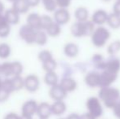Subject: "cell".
I'll use <instances>...</instances> for the list:
<instances>
[{
    "label": "cell",
    "mask_w": 120,
    "mask_h": 119,
    "mask_svg": "<svg viewBox=\"0 0 120 119\" xmlns=\"http://www.w3.org/2000/svg\"><path fill=\"white\" fill-rule=\"evenodd\" d=\"M6 24H8V23L7 22L6 19H5L4 14H0V26L3 25H6Z\"/></svg>",
    "instance_id": "obj_46"
},
{
    "label": "cell",
    "mask_w": 120,
    "mask_h": 119,
    "mask_svg": "<svg viewBox=\"0 0 120 119\" xmlns=\"http://www.w3.org/2000/svg\"><path fill=\"white\" fill-rule=\"evenodd\" d=\"M105 60H105L104 56H103L102 55L98 54V53L93 55L92 57V63H93L94 66H95L97 69H100V70L103 69L105 63Z\"/></svg>",
    "instance_id": "obj_28"
},
{
    "label": "cell",
    "mask_w": 120,
    "mask_h": 119,
    "mask_svg": "<svg viewBox=\"0 0 120 119\" xmlns=\"http://www.w3.org/2000/svg\"><path fill=\"white\" fill-rule=\"evenodd\" d=\"M59 119H65V118H59Z\"/></svg>",
    "instance_id": "obj_53"
},
{
    "label": "cell",
    "mask_w": 120,
    "mask_h": 119,
    "mask_svg": "<svg viewBox=\"0 0 120 119\" xmlns=\"http://www.w3.org/2000/svg\"><path fill=\"white\" fill-rule=\"evenodd\" d=\"M4 16L7 22L11 25H16L20 21V14L17 13L13 8L7 10L4 12Z\"/></svg>",
    "instance_id": "obj_20"
},
{
    "label": "cell",
    "mask_w": 120,
    "mask_h": 119,
    "mask_svg": "<svg viewBox=\"0 0 120 119\" xmlns=\"http://www.w3.org/2000/svg\"><path fill=\"white\" fill-rule=\"evenodd\" d=\"M103 70L119 75L120 72V60L115 56H110L109 59L105 60L104 68L101 71Z\"/></svg>",
    "instance_id": "obj_11"
},
{
    "label": "cell",
    "mask_w": 120,
    "mask_h": 119,
    "mask_svg": "<svg viewBox=\"0 0 120 119\" xmlns=\"http://www.w3.org/2000/svg\"><path fill=\"white\" fill-rule=\"evenodd\" d=\"M118 74L110 73V72L103 70L101 72V87H111L113 83H115L118 78Z\"/></svg>",
    "instance_id": "obj_13"
},
{
    "label": "cell",
    "mask_w": 120,
    "mask_h": 119,
    "mask_svg": "<svg viewBox=\"0 0 120 119\" xmlns=\"http://www.w3.org/2000/svg\"><path fill=\"white\" fill-rule=\"evenodd\" d=\"M7 1H8V2H10V3H15V2L16 1V0H7Z\"/></svg>",
    "instance_id": "obj_51"
},
{
    "label": "cell",
    "mask_w": 120,
    "mask_h": 119,
    "mask_svg": "<svg viewBox=\"0 0 120 119\" xmlns=\"http://www.w3.org/2000/svg\"><path fill=\"white\" fill-rule=\"evenodd\" d=\"M101 1L104 2V3H109V2L112 1V0H101Z\"/></svg>",
    "instance_id": "obj_50"
},
{
    "label": "cell",
    "mask_w": 120,
    "mask_h": 119,
    "mask_svg": "<svg viewBox=\"0 0 120 119\" xmlns=\"http://www.w3.org/2000/svg\"><path fill=\"white\" fill-rule=\"evenodd\" d=\"M3 80H2V78H0V89H1L2 86H3Z\"/></svg>",
    "instance_id": "obj_49"
},
{
    "label": "cell",
    "mask_w": 120,
    "mask_h": 119,
    "mask_svg": "<svg viewBox=\"0 0 120 119\" xmlns=\"http://www.w3.org/2000/svg\"><path fill=\"white\" fill-rule=\"evenodd\" d=\"M11 78V81L14 87V90H21V89L25 88V78H23L21 76H14Z\"/></svg>",
    "instance_id": "obj_30"
},
{
    "label": "cell",
    "mask_w": 120,
    "mask_h": 119,
    "mask_svg": "<svg viewBox=\"0 0 120 119\" xmlns=\"http://www.w3.org/2000/svg\"><path fill=\"white\" fill-rule=\"evenodd\" d=\"M74 18L76 21L79 22H86L91 18L89 10L84 6H79L74 11Z\"/></svg>",
    "instance_id": "obj_16"
},
{
    "label": "cell",
    "mask_w": 120,
    "mask_h": 119,
    "mask_svg": "<svg viewBox=\"0 0 120 119\" xmlns=\"http://www.w3.org/2000/svg\"><path fill=\"white\" fill-rule=\"evenodd\" d=\"M113 12L120 16V0H115L113 5Z\"/></svg>",
    "instance_id": "obj_40"
},
{
    "label": "cell",
    "mask_w": 120,
    "mask_h": 119,
    "mask_svg": "<svg viewBox=\"0 0 120 119\" xmlns=\"http://www.w3.org/2000/svg\"><path fill=\"white\" fill-rule=\"evenodd\" d=\"M49 96L54 101H60V100H65V99L67 97V93L63 88L60 87V84H57L56 86H53L50 87L48 91Z\"/></svg>",
    "instance_id": "obj_10"
},
{
    "label": "cell",
    "mask_w": 120,
    "mask_h": 119,
    "mask_svg": "<svg viewBox=\"0 0 120 119\" xmlns=\"http://www.w3.org/2000/svg\"><path fill=\"white\" fill-rule=\"evenodd\" d=\"M45 31H46V33H48L49 37L56 38V37H58L61 33V25H58L54 21Z\"/></svg>",
    "instance_id": "obj_26"
},
{
    "label": "cell",
    "mask_w": 120,
    "mask_h": 119,
    "mask_svg": "<svg viewBox=\"0 0 120 119\" xmlns=\"http://www.w3.org/2000/svg\"><path fill=\"white\" fill-rule=\"evenodd\" d=\"M48 35L45 30L43 29L37 30L36 34H35L34 43L39 45V46H43V45H45L48 43Z\"/></svg>",
    "instance_id": "obj_24"
},
{
    "label": "cell",
    "mask_w": 120,
    "mask_h": 119,
    "mask_svg": "<svg viewBox=\"0 0 120 119\" xmlns=\"http://www.w3.org/2000/svg\"><path fill=\"white\" fill-rule=\"evenodd\" d=\"M12 8L20 15L28 12L30 7L26 0H16L12 3Z\"/></svg>",
    "instance_id": "obj_22"
},
{
    "label": "cell",
    "mask_w": 120,
    "mask_h": 119,
    "mask_svg": "<svg viewBox=\"0 0 120 119\" xmlns=\"http://www.w3.org/2000/svg\"><path fill=\"white\" fill-rule=\"evenodd\" d=\"M80 119H96V118H94L92 114H90L89 113L86 112L83 113L82 114H80Z\"/></svg>",
    "instance_id": "obj_44"
},
{
    "label": "cell",
    "mask_w": 120,
    "mask_h": 119,
    "mask_svg": "<svg viewBox=\"0 0 120 119\" xmlns=\"http://www.w3.org/2000/svg\"><path fill=\"white\" fill-rule=\"evenodd\" d=\"M58 8H67L70 6L72 0H56Z\"/></svg>",
    "instance_id": "obj_38"
},
{
    "label": "cell",
    "mask_w": 120,
    "mask_h": 119,
    "mask_svg": "<svg viewBox=\"0 0 120 119\" xmlns=\"http://www.w3.org/2000/svg\"><path fill=\"white\" fill-rule=\"evenodd\" d=\"M112 110L114 117L117 119H120V100L118 102V104L114 106V108Z\"/></svg>",
    "instance_id": "obj_41"
},
{
    "label": "cell",
    "mask_w": 120,
    "mask_h": 119,
    "mask_svg": "<svg viewBox=\"0 0 120 119\" xmlns=\"http://www.w3.org/2000/svg\"><path fill=\"white\" fill-rule=\"evenodd\" d=\"M84 83L90 88L101 87V72L89 71L83 78Z\"/></svg>",
    "instance_id": "obj_7"
},
{
    "label": "cell",
    "mask_w": 120,
    "mask_h": 119,
    "mask_svg": "<svg viewBox=\"0 0 120 119\" xmlns=\"http://www.w3.org/2000/svg\"><path fill=\"white\" fill-rule=\"evenodd\" d=\"M40 86L39 78L35 74H29L25 78V89L29 92H36Z\"/></svg>",
    "instance_id": "obj_9"
},
{
    "label": "cell",
    "mask_w": 120,
    "mask_h": 119,
    "mask_svg": "<svg viewBox=\"0 0 120 119\" xmlns=\"http://www.w3.org/2000/svg\"><path fill=\"white\" fill-rule=\"evenodd\" d=\"M111 37L110 31L105 26H96L93 33L91 35L92 44L96 48H102L109 42Z\"/></svg>",
    "instance_id": "obj_3"
},
{
    "label": "cell",
    "mask_w": 120,
    "mask_h": 119,
    "mask_svg": "<svg viewBox=\"0 0 120 119\" xmlns=\"http://www.w3.org/2000/svg\"><path fill=\"white\" fill-rule=\"evenodd\" d=\"M65 119H80V114L77 113H70L68 116L65 118Z\"/></svg>",
    "instance_id": "obj_45"
},
{
    "label": "cell",
    "mask_w": 120,
    "mask_h": 119,
    "mask_svg": "<svg viewBox=\"0 0 120 119\" xmlns=\"http://www.w3.org/2000/svg\"><path fill=\"white\" fill-rule=\"evenodd\" d=\"M20 119H33V117L28 116V115L21 114V116H20Z\"/></svg>",
    "instance_id": "obj_47"
},
{
    "label": "cell",
    "mask_w": 120,
    "mask_h": 119,
    "mask_svg": "<svg viewBox=\"0 0 120 119\" xmlns=\"http://www.w3.org/2000/svg\"><path fill=\"white\" fill-rule=\"evenodd\" d=\"M11 32V25L9 24L0 26V38H7Z\"/></svg>",
    "instance_id": "obj_37"
},
{
    "label": "cell",
    "mask_w": 120,
    "mask_h": 119,
    "mask_svg": "<svg viewBox=\"0 0 120 119\" xmlns=\"http://www.w3.org/2000/svg\"><path fill=\"white\" fill-rule=\"evenodd\" d=\"M11 94L9 92L6 91L5 90H3V88L0 89V103H3V102L7 101L9 98Z\"/></svg>",
    "instance_id": "obj_39"
},
{
    "label": "cell",
    "mask_w": 120,
    "mask_h": 119,
    "mask_svg": "<svg viewBox=\"0 0 120 119\" xmlns=\"http://www.w3.org/2000/svg\"><path fill=\"white\" fill-rule=\"evenodd\" d=\"M36 114L39 119H48L52 115V105L48 102H42L38 104Z\"/></svg>",
    "instance_id": "obj_15"
},
{
    "label": "cell",
    "mask_w": 120,
    "mask_h": 119,
    "mask_svg": "<svg viewBox=\"0 0 120 119\" xmlns=\"http://www.w3.org/2000/svg\"><path fill=\"white\" fill-rule=\"evenodd\" d=\"M87 112L96 119H100L104 113V105L98 96H91L86 100Z\"/></svg>",
    "instance_id": "obj_4"
},
{
    "label": "cell",
    "mask_w": 120,
    "mask_h": 119,
    "mask_svg": "<svg viewBox=\"0 0 120 119\" xmlns=\"http://www.w3.org/2000/svg\"><path fill=\"white\" fill-rule=\"evenodd\" d=\"M26 1L29 3L30 7H37L39 4L41 0H26Z\"/></svg>",
    "instance_id": "obj_43"
},
{
    "label": "cell",
    "mask_w": 120,
    "mask_h": 119,
    "mask_svg": "<svg viewBox=\"0 0 120 119\" xmlns=\"http://www.w3.org/2000/svg\"><path fill=\"white\" fill-rule=\"evenodd\" d=\"M20 116L16 113H8L3 117V119H20Z\"/></svg>",
    "instance_id": "obj_42"
},
{
    "label": "cell",
    "mask_w": 120,
    "mask_h": 119,
    "mask_svg": "<svg viewBox=\"0 0 120 119\" xmlns=\"http://www.w3.org/2000/svg\"><path fill=\"white\" fill-rule=\"evenodd\" d=\"M3 11H4V6H3V3L0 1V14H3Z\"/></svg>",
    "instance_id": "obj_48"
},
{
    "label": "cell",
    "mask_w": 120,
    "mask_h": 119,
    "mask_svg": "<svg viewBox=\"0 0 120 119\" xmlns=\"http://www.w3.org/2000/svg\"><path fill=\"white\" fill-rule=\"evenodd\" d=\"M98 97L105 108L113 109L120 100V90L112 86L101 87L98 92Z\"/></svg>",
    "instance_id": "obj_1"
},
{
    "label": "cell",
    "mask_w": 120,
    "mask_h": 119,
    "mask_svg": "<svg viewBox=\"0 0 120 119\" xmlns=\"http://www.w3.org/2000/svg\"><path fill=\"white\" fill-rule=\"evenodd\" d=\"M0 74H1V65H0Z\"/></svg>",
    "instance_id": "obj_52"
},
{
    "label": "cell",
    "mask_w": 120,
    "mask_h": 119,
    "mask_svg": "<svg viewBox=\"0 0 120 119\" xmlns=\"http://www.w3.org/2000/svg\"><path fill=\"white\" fill-rule=\"evenodd\" d=\"M11 52V47L8 43L0 44V59H7L10 56Z\"/></svg>",
    "instance_id": "obj_32"
},
{
    "label": "cell",
    "mask_w": 120,
    "mask_h": 119,
    "mask_svg": "<svg viewBox=\"0 0 120 119\" xmlns=\"http://www.w3.org/2000/svg\"><path fill=\"white\" fill-rule=\"evenodd\" d=\"M71 15L67 8H57L53 13V20L60 25H67L70 21Z\"/></svg>",
    "instance_id": "obj_5"
},
{
    "label": "cell",
    "mask_w": 120,
    "mask_h": 119,
    "mask_svg": "<svg viewBox=\"0 0 120 119\" xmlns=\"http://www.w3.org/2000/svg\"><path fill=\"white\" fill-rule=\"evenodd\" d=\"M38 104L35 100H30L25 101L21 107V114L33 117L37 113Z\"/></svg>",
    "instance_id": "obj_14"
},
{
    "label": "cell",
    "mask_w": 120,
    "mask_h": 119,
    "mask_svg": "<svg viewBox=\"0 0 120 119\" xmlns=\"http://www.w3.org/2000/svg\"><path fill=\"white\" fill-rule=\"evenodd\" d=\"M100 119H101V118H100Z\"/></svg>",
    "instance_id": "obj_54"
},
{
    "label": "cell",
    "mask_w": 120,
    "mask_h": 119,
    "mask_svg": "<svg viewBox=\"0 0 120 119\" xmlns=\"http://www.w3.org/2000/svg\"><path fill=\"white\" fill-rule=\"evenodd\" d=\"M43 7L49 12H54L58 8L56 0H41Z\"/></svg>",
    "instance_id": "obj_31"
},
{
    "label": "cell",
    "mask_w": 120,
    "mask_h": 119,
    "mask_svg": "<svg viewBox=\"0 0 120 119\" xmlns=\"http://www.w3.org/2000/svg\"><path fill=\"white\" fill-rule=\"evenodd\" d=\"M120 51V39L111 42L107 46V53L109 56H115Z\"/></svg>",
    "instance_id": "obj_25"
},
{
    "label": "cell",
    "mask_w": 120,
    "mask_h": 119,
    "mask_svg": "<svg viewBox=\"0 0 120 119\" xmlns=\"http://www.w3.org/2000/svg\"><path fill=\"white\" fill-rule=\"evenodd\" d=\"M53 22V18H52L50 16H48V15H43L41 17V29L46 30Z\"/></svg>",
    "instance_id": "obj_34"
},
{
    "label": "cell",
    "mask_w": 120,
    "mask_h": 119,
    "mask_svg": "<svg viewBox=\"0 0 120 119\" xmlns=\"http://www.w3.org/2000/svg\"><path fill=\"white\" fill-rule=\"evenodd\" d=\"M59 84L60 85L62 88L67 92V93H71L78 88V83L74 78L70 76L63 77L60 80Z\"/></svg>",
    "instance_id": "obj_12"
},
{
    "label": "cell",
    "mask_w": 120,
    "mask_h": 119,
    "mask_svg": "<svg viewBox=\"0 0 120 119\" xmlns=\"http://www.w3.org/2000/svg\"><path fill=\"white\" fill-rule=\"evenodd\" d=\"M109 14L104 9H97L91 16L90 20L96 26H104L107 24Z\"/></svg>",
    "instance_id": "obj_8"
},
{
    "label": "cell",
    "mask_w": 120,
    "mask_h": 119,
    "mask_svg": "<svg viewBox=\"0 0 120 119\" xmlns=\"http://www.w3.org/2000/svg\"><path fill=\"white\" fill-rule=\"evenodd\" d=\"M96 28V26L91 20L86 22L75 21L70 26V33L75 38H83L87 36L91 37Z\"/></svg>",
    "instance_id": "obj_2"
},
{
    "label": "cell",
    "mask_w": 120,
    "mask_h": 119,
    "mask_svg": "<svg viewBox=\"0 0 120 119\" xmlns=\"http://www.w3.org/2000/svg\"><path fill=\"white\" fill-rule=\"evenodd\" d=\"M42 68L45 71V73L48 72H53L56 71L57 68V62L54 58L48 60V61L42 63Z\"/></svg>",
    "instance_id": "obj_29"
},
{
    "label": "cell",
    "mask_w": 120,
    "mask_h": 119,
    "mask_svg": "<svg viewBox=\"0 0 120 119\" xmlns=\"http://www.w3.org/2000/svg\"><path fill=\"white\" fill-rule=\"evenodd\" d=\"M2 88H3V90H6V91L9 92L10 94L14 92L15 91L14 87H13V83H12V81H11V78H6L5 80H3Z\"/></svg>",
    "instance_id": "obj_36"
},
{
    "label": "cell",
    "mask_w": 120,
    "mask_h": 119,
    "mask_svg": "<svg viewBox=\"0 0 120 119\" xmlns=\"http://www.w3.org/2000/svg\"><path fill=\"white\" fill-rule=\"evenodd\" d=\"M79 47L74 43H68L64 46L63 47V52L66 57L69 58H75L79 56Z\"/></svg>",
    "instance_id": "obj_17"
},
{
    "label": "cell",
    "mask_w": 120,
    "mask_h": 119,
    "mask_svg": "<svg viewBox=\"0 0 120 119\" xmlns=\"http://www.w3.org/2000/svg\"><path fill=\"white\" fill-rule=\"evenodd\" d=\"M52 58H53V55L48 50H43L38 55V59L41 63H44Z\"/></svg>",
    "instance_id": "obj_33"
},
{
    "label": "cell",
    "mask_w": 120,
    "mask_h": 119,
    "mask_svg": "<svg viewBox=\"0 0 120 119\" xmlns=\"http://www.w3.org/2000/svg\"><path fill=\"white\" fill-rule=\"evenodd\" d=\"M1 74L6 78H10L13 76L12 62H4L1 65Z\"/></svg>",
    "instance_id": "obj_27"
},
{
    "label": "cell",
    "mask_w": 120,
    "mask_h": 119,
    "mask_svg": "<svg viewBox=\"0 0 120 119\" xmlns=\"http://www.w3.org/2000/svg\"><path fill=\"white\" fill-rule=\"evenodd\" d=\"M43 81H44L45 84L47 86L52 87L56 86V85L59 84L60 83V80H59V76L56 71L53 72H48V73H45L44 78H43Z\"/></svg>",
    "instance_id": "obj_21"
},
{
    "label": "cell",
    "mask_w": 120,
    "mask_h": 119,
    "mask_svg": "<svg viewBox=\"0 0 120 119\" xmlns=\"http://www.w3.org/2000/svg\"><path fill=\"white\" fill-rule=\"evenodd\" d=\"M107 25L109 28L113 29H118L120 28V16L112 12L109 14Z\"/></svg>",
    "instance_id": "obj_23"
},
{
    "label": "cell",
    "mask_w": 120,
    "mask_h": 119,
    "mask_svg": "<svg viewBox=\"0 0 120 119\" xmlns=\"http://www.w3.org/2000/svg\"><path fill=\"white\" fill-rule=\"evenodd\" d=\"M41 17L42 16L38 13H30L27 16V25L35 30L41 29Z\"/></svg>",
    "instance_id": "obj_18"
},
{
    "label": "cell",
    "mask_w": 120,
    "mask_h": 119,
    "mask_svg": "<svg viewBox=\"0 0 120 119\" xmlns=\"http://www.w3.org/2000/svg\"><path fill=\"white\" fill-rule=\"evenodd\" d=\"M36 31L37 30L31 28L30 25L26 24L20 28L19 36L27 44H33V43H34Z\"/></svg>",
    "instance_id": "obj_6"
},
{
    "label": "cell",
    "mask_w": 120,
    "mask_h": 119,
    "mask_svg": "<svg viewBox=\"0 0 120 119\" xmlns=\"http://www.w3.org/2000/svg\"><path fill=\"white\" fill-rule=\"evenodd\" d=\"M12 67H13V76H21L23 72V65L21 62L19 61H14L12 62ZM11 77V78H12Z\"/></svg>",
    "instance_id": "obj_35"
},
{
    "label": "cell",
    "mask_w": 120,
    "mask_h": 119,
    "mask_svg": "<svg viewBox=\"0 0 120 119\" xmlns=\"http://www.w3.org/2000/svg\"><path fill=\"white\" fill-rule=\"evenodd\" d=\"M67 110V105L64 100L54 101L52 104V115L60 117L65 113Z\"/></svg>",
    "instance_id": "obj_19"
}]
</instances>
